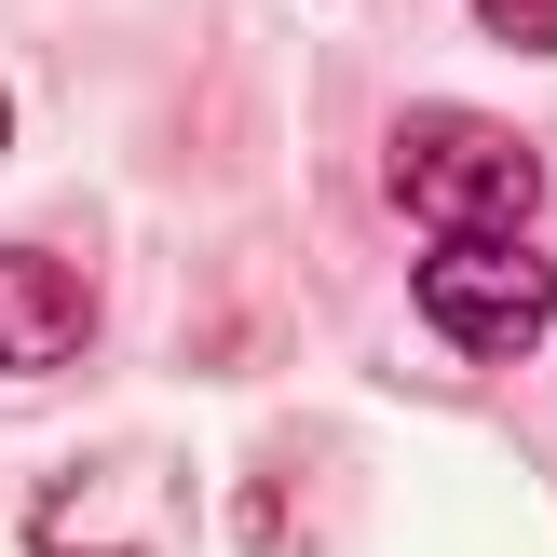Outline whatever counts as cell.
Segmentation results:
<instances>
[{
  "label": "cell",
  "mask_w": 557,
  "mask_h": 557,
  "mask_svg": "<svg viewBox=\"0 0 557 557\" xmlns=\"http://www.w3.org/2000/svg\"><path fill=\"white\" fill-rule=\"evenodd\" d=\"M381 190L435 232H544V150L490 109H408L381 136Z\"/></svg>",
  "instance_id": "1"
},
{
  "label": "cell",
  "mask_w": 557,
  "mask_h": 557,
  "mask_svg": "<svg viewBox=\"0 0 557 557\" xmlns=\"http://www.w3.org/2000/svg\"><path fill=\"white\" fill-rule=\"evenodd\" d=\"M408 299H422V326L449 354H476V368H517V354L557 326V259L531 232H435L422 272H408Z\"/></svg>",
  "instance_id": "2"
},
{
  "label": "cell",
  "mask_w": 557,
  "mask_h": 557,
  "mask_svg": "<svg viewBox=\"0 0 557 557\" xmlns=\"http://www.w3.org/2000/svg\"><path fill=\"white\" fill-rule=\"evenodd\" d=\"M177 544V490H163V462H96V476H54L41 504H27V557H163Z\"/></svg>",
  "instance_id": "3"
},
{
  "label": "cell",
  "mask_w": 557,
  "mask_h": 557,
  "mask_svg": "<svg viewBox=\"0 0 557 557\" xmlns=\"http://www.w3.org/2000/svg\"><path fill=\"white\" fill-rule=\"evenodd\" d=\"M96 354V272L54 245H0V381H54Z\"/></svg>",
  "instance_id": "4"
},
{
  "label": "cell",
  "mask_w": 557,
  "mask_h": 557,
  "mask_svg": "<svg viewBox=\"0 0 557 557\" xmlns=\"http://www.w3.org/2000/svg\"><path fill=\"white\" fill-rule=\"evenodd\" d=\"M476 14V41H504V54H557V0H462Z\"/></svg>",
  "instance_id": "5"
},
{
  "label": "cell",
  "mask_w": 557,
  "mask_h": 557,
  "mask_svg": "<svg viewBox=\"0 0 557 557\" xmlns=\"http://www.w3.org/2000/svg\"><path fill=\"white\" fill-rule=\"evenodd\" d=\"M0 150H14V96H0Z\"/></svg>",
  "instance_id": "6"
}]
</instances>
